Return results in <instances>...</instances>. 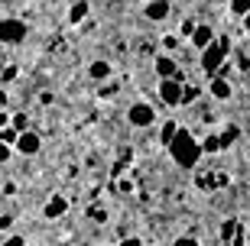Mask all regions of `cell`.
Here are the masks:
<instances>
[{"label":"cell","mask_w":250,"mask_h":246,"mask_svg":"<svg viewBox=\"0 0 250 246\" xmlns=\"http://www.w3.org/2000/svg\"><path fill=\"white\" fill-rule=\"evenodd\" d=\"M202 143L188 133L186 127L179 130V136L172 139V146H169V155H172V162L179 165V169H195L198 165V159H202Z\"/></svg>","instance_id":"6da1fadb"},{"label":"cell","mask_w":250,"mask_h":246,"mask_svg":"<svg viewBox=\"0 0 250 246\" xmlns=\"http://www.w3.org/2000/svg\"><path fill=\"white\" fill-rule=\"evenodd\" d=\"M228 52H231V36H218L211 46L202 52V72L208 75V78H214V75L228 65V62H224V58H228Z\"/></svg>","instance_id":"7a4b0ae2"},{"label":"cell","mask_w":250,"mask_h":246,"mask_svg":"<svg viewBox=\"0 0 250 246\" xmlns=\"http://www.w3.org/2000/svg\"><path fill=\"white\" fill-rule=\"evenodd\" d=\"M159 120V114H156V107L149 104V100H133L127 107V123L130 127H137V130H146V127H153Z\"/></svg>","instance_id":"3957f363"},{"label":"cell","mask_w":250,"mask_h":246,"mask_svg":"<svg viewBox=\"0 0 250 246\" xmlns=\"http://www.w3.org/2000/svg\"><path fill=\"white\" fill-rule=\"evenodd\" d=\"M26 23L17 17H7V19H0V42L3 46H20L23 39H26Z\"/></svg>","instance_id":"277c9868"},{"label":"cell","mask_w":250,"mask_h":246,"mask_svg":"<svg viewBox=\"0 0 250 246\" xmlns=\"http://www.w3.org/2000/svg\"><path fill=\"white\" fill-rule=\"evenodd\" d=\"M156 94H159V100H163V104L179 107V104H182V94H186V84L179 81V78H166V81H159Z\"/></svg>","instance_id":"5b68a950"},{"label":"cell","mask_w":250,"mask_h":246,"mask_svg":"<svg viewBox=\"0 0 250 246\" xmlns=\"http://www.w3.org/2000/svg\"><path fill=\"white\" fill-rule=\"evenodd\" d=\"M153 72H156V78L159 81H166V78H176L182 68H179V62L172 58V55H166V52H159L156 58H153Z\"/></svg>","instance_id":"8992f818"},{"label":"cell","mask_w":250,"mask_h":246,"mask_svg":"<svg viewBox=\"0 0 250 246\" xmlns=\"http://www.w3.org/2000/svg\"><path fill=\"white\" fill-rule=\"evenodd\" d=\"M39 149H42V136H39L36 130L20 133V139H17V152L20 155H39Z\"/></svg>","instance_id":"52a82bcc"},{"label":"cell","mask_w":250,"mask_h":246,"mask_svg":"<svg viewBox=\"0 0 250 246\" xmlns=\"http://www.w3.org/2000/svg\"><path fill=\"white\" fill-rule=\"evenodd\" d=\"M169 13H172V3L169 0H149L146 7H143V17L149 23H163V19H169Z\"/></svg>","instance_id":"ba28073f"},{"label":"cell","mask_w":250,"mask_h":246,"mask_svg":"<svg viewBox=\"0 0 250 246\" xmlns=\"http://www.w3.org/2000/svg\"><path fill=\"white\" fill-rule=\"evenodd\" d=\"M68 214V198L65 194H52V198L46 201V208H42V217L46 220H59Z\"/></svg>","instance_id":"9c48e42d"},{"label":"cell","mask_w":250,"mask_h":246,"mask_svg":"<svg viewBox=\"0 0 250 246\" xmlns=\"http://www.w3.org/2000/svg\"><path fill=\"white\" fill-rule=\"evenodd\" d=\"M208 94H211L214 100H231L234 88H231V81H228L224 75H214V78H208Z\"/></svg>","instance_id":"30bf717a"},{"label":"cell","mask_w":250,"mask_h":246,"mask_svg":"<svg viewBox=\"0 0 250 246\" xmlns=\"http://www.w3.org/2000/svg\"><path fill=\"white\" fill-rule=\"evenodd\" d=\"M214 39H218V36H214V29L208 26V23H198V29H195V36L188 39V42H192V46L198 49V52H205V49L211 46Z\"/></svg>","instance_id":"8fae6325"},{"label":"cell","mask_w":250,"mask_h":246,"mask_svg":"<svg viewBox=\"0 0 250 246\" xmlns=\"http://www.w3.org/2000/svg\"><path fill=\"white\" fill-rule=\"evenodd\" d=\"M111 75H114V65L104 62V58H94V62L88 65V78H91V81H107Z\"/></svg>","instance_id":"7c38bea8"},{"label":"cell","mask_w":250,"mask_h":246,"mask_svg":"<svg viewBox=\"0 0 250 246\" xmlns=\"http://www.w3.org/2000/svg\"><path fill=\"white\" fill-rule=\"evenodd\" d=\"M88 13H91V3L88 0H75L72 7H68V23L72 26H82L84 19H88Z\"/></svg>","instance_id":"4fadbf2b"},{"label":"cell","mask_w":250,"mask_h":246,"mask_svg":"<svg viewBox=\"0 0 250 246\" xmlns=\"http://www.w3.org/2000/svg\"><path fill=\"white\" fill-rule=\"evenodd\" d=\"M179 130H182V127H179V123H176V120H163V127H159V146H172V139H176L179 136Z\"/></svg>","instance_id":"5bb4252c"},{"label":"cell","mask_w":250,"mask_h":246,"mask_svg":"<svg viewBox=\"0 0 250 246\" xmlns=\"http://www.w3.org/2000/svg\"><path fill=\"white\" fill-rule=\"evenodd\" d=\"M10 127L20 130V133H26V130H29V117L23 114V110H17V114H10Z\"/></svg>","instance_id":"9a60e30c"},{"label":"cell","mask_w":250,"mask_h":246,"mask_svg":"<svg viewBox=\"0 0 250 246\" xmlns=\"http://www.w3.org/2000/svg\"><path fill=\"white\" fill-rule=\"evenodd\" d=\"M250 13V0H231V17L244 19Z\"/></svg>","instance_id":"2e32d148"},{"label":"cell","mask_w":250,"mask_h":246,"mask_svg":"<svg viewBox=\"0 0 250 246\" xmlns=\"http://www.w3.org/2000/svg\"><path fill=\"white\" fill-rule=\"evenodd\" d=\"M237 230H241V224H237V220H224V224H221V240H228V243H231Z\"/></svg>","instance_id":"e0dca14e"},{"label":"cell","mask_w":250,"mask_h":246,"mask_svg":"<svg viewBox=\"0 0 250 246\" xmlns=\"http://www.w3.org/2000/svg\"><path fill=\"white\" fill-rule=\"evenodd\" d=\"M195 29H198V23L186 17L182 23H179V36H182V39H192V36H195Z\"/></svg>","instance_id":"ac0fdd59"},{"label":"cell","mask_w":250,"mask_h":246,"mask_svg":"<svg viewBox=\"0 0 250 246\" xmlns=\"http://www.w3.org/2000/svg\"><path fill=\"white\" fill-rule=\"evenodd\" d=\"M17 139H20V130H13V127L0 130V143H7V146H13V149H17Z\"/></svg>","instance_id":"d6986e66"},{"label":"cell","mask_w":250,"mask_h":246,"mask_svg":"<svg viewBox=\"0 0 250 246\" xmlns=\"http://www.w3.org/2000/svg\"><path fill=\"white\" fill-rule=\"evenodd\" d=\"M221 146H224V143H221V136H214V133L202 139V149H205V152H218Z\"/></svg>","instance_id":"ffe728a7"},{"label":"cell","mask_w":250,"mask_h":246,"mask_svg":"<svg viewBox=\"0 0 250 246\" xmlns=\"http://www.w3.org/2000/svg\"><path fill=\"white\" fill-rule=\"evenodd\" d=\"M0 246H26V240L20 237V233H10V237H3V243Z\"/></svg>","instance_id":"44dd1931"},{"label":"cell","mask_w":250,"mask_h":246,"mask_svg":"<svg viewBox=\"0 0 250 246\" xmlns=\"http://www.w3.org/2000/svg\"><path fill=\"white\" fill-rule=\"evenodd\" d=\"M17 75H20V68H17V65H7V68H3V75H0V81H13Z\"/></svg>","instance_id":"7402d4cb"},{"label":"cell","mask_w":250,"mask_h":246,"mask_svg":"<svg viewBox=\"0 0 250 246\" xmlns=\"http://www.w3.org/2000/svg\"><path fill=\"white\" fill-rule=\"evenodd\" d=\"M10 155H13V146L0 143V165H7V162H10Z\"/></svg>","instance_id":"603a6c76"},{"label":"cell","mask_w":250,"mask_h":246,"mask_svg":"<svg viewBox=\"0 0 250 246\" xmlns=\"http://www.w3.org/2000/svg\"><path fill=\"white\" fill-rule=\"evenodd\" d=\"M198 94H202L198 88H186V94H182V104H192V100L198 97Z\"/></svg>","instance_id":"cb8c5ba5"},{"label":"cell","mask_w":250,"mask_h":246,"mask_svg":"<svg viewBox=\"0 0 250 246\" xmlns=\"http://www.w3.org/2000/svg\"><path fill=\"white\" fill-rule=\"evenodd\" d=\"M117 246H143V240H140V237H124Z\"/></svg>","instance_id":"d4e9b609"},{"label":"cell","mask_w":250,"mask_h":246,"mask_svg":"<svg viewBox=\"0 0 250 246\" xmlns=\"http://www.w3.org/2000/svg\"><path fill=\"white\" fill-rule=\"evenodd\" d=\"M172 246H198V240H195V237H179Z\"/></svg>","instance_id":"484cf974"},{"label":"cell","mask_w":250,"mask_h":246,"mask_svg":"<svg viewBox=\"0 0 250 246\" xmlns=\"http://www.w3.org/2000/svg\"><path fill=\"white\" fill-rule=\"evenodd\" d=\"M163 46H166L169 52H172V49L179 46V36H163Z\"/></svg>","instance_id":"4316f807"},{"label":"cell","mask_w":250,"mask_h":246,"mask_svg":"<svg viewBox=\"0 0 250 246\" xmlns=\"http://www.w3.org/2000/svg\"><path fill=\"white\" fill-rule=\"evenodd\" d=\"M13 227V217L10 214H0V230H10Z\"/></svg>","instance_id":"83f0119b"},{"label":"cell","mask_w":250,"mask_h":246,"mask_svg":"<svg viewBox=\"0 0 250 246\" xmlns=\"http://www.w3.org/2000/svg\"><path fill=\"white\" fill-rule=\"evenodd\" d=\"M91 217L98 220V224H104V220H107V210H101V208H94V210H91Z\"/></svg>","instance_id":"f1b7e54d"},{"label":"cell","mask_w":250,"mask_h":246,"mask_svg":"<svg viewBox=\"0 0 250 246\" xmlns=\"http://www.w3.org/2000/svg\"><path fill=\"white\" fill-rule=\"evenodd\" d=\"M107 94H117V81H111V84H104V91H101V97H107Z\"/></svg>","instance_id":"f546056e"},{"label":"cell","mask_w":250,"mask_h":246,"mask_svg":"<svg viewBox=\"0 0 250 246\" xmlns=\"http://www.w3.org/2000/svg\"><path fill=\"white\" fill-rule=\"evenodd\" d=\"M52 100H56V97H52V94H49V91H46V94H39V104H46V107H49V104H52Z\"/></svg>","instance_id":"4dcf8cb0"},{"label":"cell","mask_w":250,"mask_h":246,"mask_svg":"<svg viewBox=\"0 0 250 246\" xmlns=\"http://www.w3.org/2000/svg\"><path fill=\"white\" fill-rule=\"evenodd\" d=\"M10 127V114H0V130H7Z\"/></svg>","instance_id":"1f68e13d"},{"label":"cell","mask_w":250,"mask_h":246,"mask_svg":"<svg viewBox=\"0 0 250 246\" xmlns=\"http://www.w3.org/2000/svg\"><path fill=\"white\" fill-rule=\"evenodd\" d=\"M241 23H244V29H247V33H250V13H247V17L241 19Z\"/></svg>","instance_id":"d6a6232c"},{"label":"cell","mask_w":250,"mask_h":246,"mask_svg":"<svg viewBox=\"0 0 250 246\" xmlns=\"http://www.w3.org/2000/svg\"><path fill=\"white\" fill-rule=\"evenodd\" d=\"M3 104H7V94L0 91V114H3Z\"/></svg>","instance_id":"836d02e7"},{"label":"cell","mask_w":250,"mask_h":246,"mask_svg":"<svg viewBox=\"0 0 250 246\" xmlns=\"http://www.w3.org/2000/svg\"><path fill=\"white\" fill-rule=\"evenodd\" d=\"M101 246H117V243H101Z\"/></svg>","instance_id":"e575fe53"},{"label":"cell","mask_w":250,"mask_h":246,"mask_svg":"<svg viewBox=\"0 0 250 246\" xmlns=\"http://www.w3.org/2000/svg\"><path fill=\"white\" fill-rule=\"evenodd\" d=\"M0 91H3V88H0Z\"/></svg>","instance_id":"d590c367"},{"label":"cell","mask_w":250,"mask_h":246,"mask_svg":"<svg viewBox=\"0 0 250 246\" xmlns=\"http://www.w3.org/2000/svg\"><path fill=\"white\" fill-rule=\"evenodd\" d=\"M247 246H250V243H247Z\"/></svg>","instance_id":"8d00e7d4"}]
</instances>
